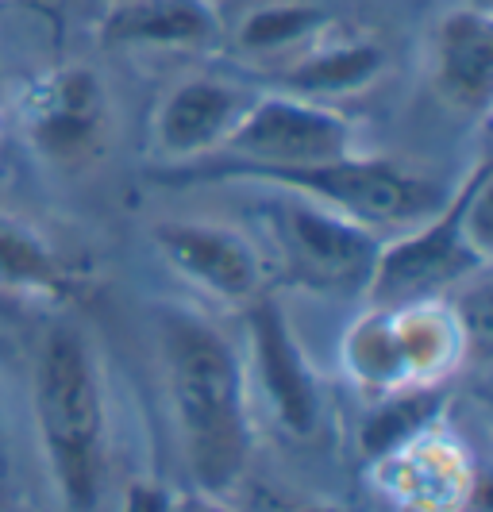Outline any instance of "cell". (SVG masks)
Masks as SVG:
<instances>
[{
  "label": "cell",
  "mask_w": 493,
  "mask_h": 512,
  "mask_svg": "<svg viewBox=\"0 0 493 512\" xmlns=\"http://www.w3.org/2000/svg\"><path fill=\"white\" fill-rule=\"evenodd\" d=\"M162 355L185 470L201 497L224 501L255 451L247 362L216 324L189 312L162 324Z\"/></svg>",
  "instance_id": "cell-1"
},
{
  "label": "cell",
  "mask_w": 493,
  "mask_h": 512,
  "mask_svg": "<svg viewBox=\"0 0 493 512\" xmlns=\"http://www.w3.org/2000/svg\"><path fill=\"white\" fill-rule=\"evenodd\" d=\"M35 428L62 505L93 512L108 478V389L97 347L74 324H58L39 343Z\"/></svg>",
  "instance_id": "cell-2"
},
{
  "label": "cell",
  "mask_w": 493,
  "mask_h": 512,
  "mask_svg": "<svg viewBox=\"0 0 493 512\" xmlns=\"http://www.w3.org/2000/svg\"><path fill=\"white\" fill-rule=\"evenodd\" d=\"M490 162H478L463 185L451 189L436 216L424 224L382 239L374 274L366 282V297L374 308L432 301L443 289L467 282L490 266Z\"/></svg>",
  "instance_id": "cell-3"
},
{
  "label": "cell",
  "mask_w": 493,
  "mask_h": 512,
  "mask_svg": "<svg viewBox=\"0 0 493 512\" xmlns=\"http://www.w3.org/2000/svg\"><path fill=\"white\" fill-rule=\"evenodd\" d=\"M220 174L301 193V197L332 208L378 235L382 231L401 235V231L424 224L451 197V189H443L440 181H432L428 174H416L409 166H397L390 158L363 151L336 158V162L297 166V170H220Z\"/></svg>",
  "instance_id": "cell-4"
},
{
  "label": "cell",
  "mask_w": 493,
  "mask_h": 512,
  "mask_svg": "<svg viewBox=\"0 0 493 512\" xmlns=\"http://www.w3.org/2000/svg\"><path fill=\"white\" fill-rule=\"evenodd\" d=\"M463 351V328L455 312L432 301H413V305L370 308L347 343H343V362L351 378L386 397L409 385H428L440 374H447Z\"/></svg>",
  "instance_id": "cell-5"
},
{
  "label": "cell",
  "mask_w": 493,
  "mask_h": 512,
  "mask_svg": "<svg viewBox=\"0 0 493 512\" xmlns=\"http://www.w3.org/2000/svg\"><path fill=\"white\" fill-rule=\"evenodd\" d=\"M355 151V124L339 108L301 93H255L220 151L228 158L220 170H297Z\"/></svg>",
  "instance_id": "cell-6"
},
{
  "label": "cell",
  "mask_w": 493,
  "mask_h": 512,
  "mask_svg": "<svg viewBox=\"0 0 493 512\" xmlns=\"http://www.w3.org/2000/svg\"><path fill=\"white\" fill-rule=\"evenodd\" d=\"M266 228L289 278L324 293H363L382 251L378 231L289 189L266 205Z\"/></svg>",
  "instance_id": "cell-7"
},
{
  "label": "cell",
  "mask_w": 493,
  "mask_h": 512,
  "mask_svg": "<svg viewBox=\"0 0 493 512\" xmlns=\"http://www.w3.org/2000/svg\"><path fill=\"white\" fill-rule=\"evenodd\" d=\"M24 135L39 158L58 170H81L101 158L112 104L93 66H62L39 77L24 97Z\"/></svg>",
  "instance_id": "cell-8"
},
{
  "label": "cell",
  "mask_w": 493,
  "mask_h": 512,
  "mask_svg": "<svg viewBox=\"0 0 493 512\" xmlns=\"http://www.w3.org/2000/svg\"><path fill=\"white\" fill-rule=\"evenodd\" d=\"M247 374H255L270 416L289 436L305 439L320 424V382L289 324L286 308L270 297L247 305Z\"/></svg>",
  "instance_id": "cell-9"
},
{
  "label": "cell",
  "mask_w": 493,
  "mask_h": 512,
  "mask_svg": "<svg viewBox=\"0 0 493 512\" xmlns=\"http://www.w3.org/2000/svg\"><path fill=\"white\" fill-rule=\"evenodd\" d=\"M151 243L178 278L216 301L251 305L266 285L262 251L239 228L216 220H162L151 228Z\"/></svg>",
  "instance_id": "cell-10"
},
{
  "label": "cell",
  "mask_w": 493,
  "mask_h": 512,
  "mask_svg": "<svg viewBox=\"0 0 493 512\" xmlns=\"http://www.w3.org/2000/svg\"><path fill=\"white\" fill-rule=\"evenodd\" d=\"M251 97V89L228 77H185L158 101L151 120L155 147L174 162H201L208 154H220Z\"/></svg>",
  "instance_id": "cell-11"
},
{
  "label": "cell",
  "mask_w": 493,
  "mask_h": 512,
  "mask_svg": "<svg viewBox=\"0 0 493 512\" xmlns=\"http://www.w3.org/2000/svg\"><path fill=\"white\" fill-rule=\"evenodd\" d=\"M97 39L108 51H216L228 27L212 0H112Z\"/></svg>",
  "instance_id": "cell-12"
},
{
  "label": "cell",
  "mask_w": 493,
  "mask_h": 512,
  "mask_svg": "<svg viewBox=\"0 0 493 512\" xmlns=\"http://www.w3.org/2000/svg\"><path fill=\"white\" fill-rule=\"evenodd\" d=\"M432 74L455 108L482 112L493 97V24L486 8L459 4L436 24Z\"/></svg>",
  "instance_id": "cell-13"
},
{
  "label": "cell",
  "mask_w": 493,
  "mask_h": 512,
  "mask_svg": "<svg viewBox=\"0 0 493 512\" xmlns=\"http://www.w3.org/2000/svg\"><path fill=\"white\" fill-rule=\"evenodd\" d=\"M386 70V51L370 39H339V43H312L286 70L289 93H301L312 101L324 97H347V93H363L366 85H374Z\"/></svg>",
  "instance_id": "cell-14"
},
{
  "label": "cell",
  "mask_w": 493,
  "mask_h": 512,
  "mask_svg": "<svg viewBox=\"0 0 493 512\" xmlns=\"http://www.w3.org/2000/svg\"><path fill=\"white\" fill-rule=\"evenodd\" d=\"M0 289L12 297L51 301L70 289V266L51 239L27 220L0 208Z\"/></svg>",
  "instance_id": "cell-15"
},
{
  "label": "cell",
  "mask_w": 493,
  "mask_h": 512,
  "mask_svg": "<svg viewBox=\"0 0 493 512\" xmlns=\"http://www.w3.org/2000/svg\"><path fill=\"white\" fill-rule=\"evenodd\" d=\"M328 24H332L328 12L312 0H266L239 20L235 43L251 54L297 51V47H312Z\"/></svg>",
  "instance_id": "cell-16"
},
{
  "label": "cell",
  "mask_w": 493,
  "mask_h": 512,
  "mask_svg": "<svg viewBox=\"0 0 493 512\" xmlns=\"http://www.w3.org/2000/svg\"><path fill=\"white\" fill-rule=\"evenodd\" d=\"M390 401L374 416H366L363 428V451L366 459H386L397 447H409L436 416H440L443 393L436 389H420V385H409V389H397V393H386Z\"/></svg>",
  "instance_id": "cell-17"
},
{
  "label": "cell",
  "mask_w": 493,
  "mask_h": 512,
  "mask_svg": "<svg viewBox=\"0 0 493 512\" xmlns=\"http://www.w3.org/2000/svg\"><path fill=\"white\" fill-rule=\"evenodd\" d=\"M120 512H178V497L155 478H135L124 489Z\"/></svg>",
  "instance_id": "cell-18"
},
{
  "label": "cell",
  "mask_w": 493,
  "mask_h": 512,
  "mask_svg": "<svg viewBox=\"0 0 493 512\" xmlns=\"http://www.w3.org/2000/svg\"><path fill=\"white\" fill-rule=\"evenodd\" d=\"M193 512H232V509H228L224 501H216V497H201V501H197V509H193Z\"/></svg>",
  "instance_id": "cell-19"
},
{
  "label": "cell",
  "mask_w": 493,
  "mask_h": 512,
  "mask_svg": "<svg viewBox=\"0 0 493 512\" xmlns=\"http://www.w3.org/2000/svg\"><path fill=\"white\" fill-rule=\"evenodd\" d=\"M293 512H351V509H339V505H305V509H293Z\"/></svg>",
  "instance_id": "cell-20"
}]
</instances>
